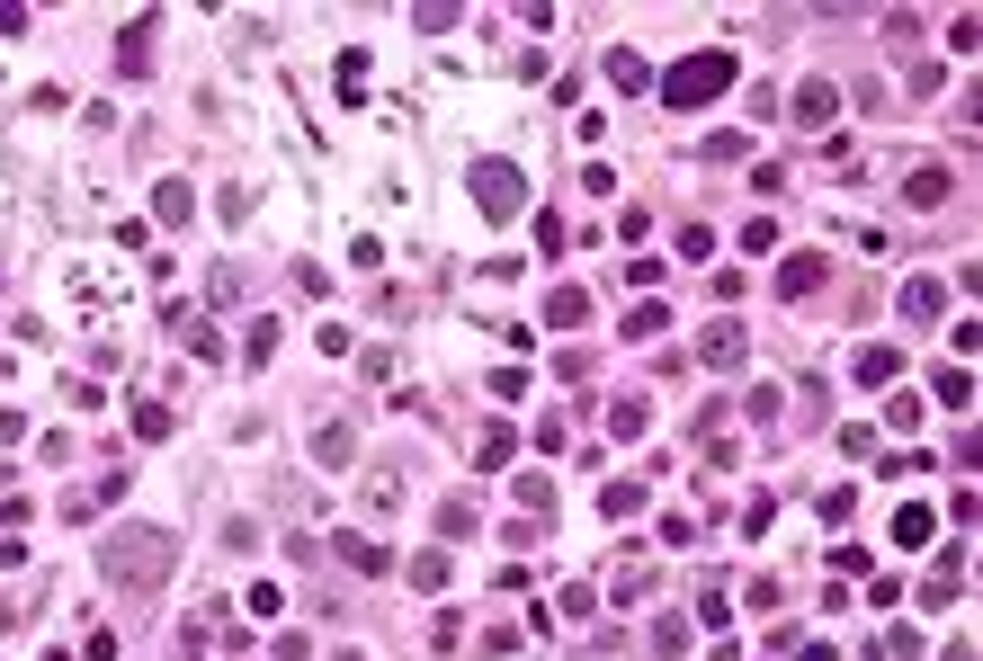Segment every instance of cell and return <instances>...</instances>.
Here are the masks:
<instances>
[{"instance_id": "1", "label": "cell", "mask_w": 983, "mask_h": 661, "mask_svg": "<svg viewBox=\"0 0 983 661\" xmlns=\"http://www.w3.org/2000/svg\"><path fill=\"white\" fill-rule=\"evenodd\" d=\"M170 563H179V537H170V527H116V537L99 546V572H108L116 590H161Z\"/></svg>"}, {"instance_id": "2", "label": "cell", "mask_w": 983, "mask_h": 661, "mask_svg": "<svg viewBox=\"0 0 983 661\" xmlns=\"http://www.w3.org/2000/svg\"><path fill=\"white\" fill-rule=\"evenodd\" d=\"M734 90V54L715 45V54H680L671 72H662V99L671 108H706V99H725Z\"/></svg>"}, {"instance_id": "3", "label": "cell", "mask_w": 983, "mask_h": 661, "mask_svg": "<svg viewBox=\"0 0 983 661\" xmlns=\"http://www.w3.org/2000/svg\"><path fill=\"white\" fill-rule=\"evenodd\" d=\"M474 206H483L492 224H510L518 206H528V179H518L510 161H474Z\"/></svg>"}, {"instance_id": "4", "label": "cell", "mask_w": 983, "mask_h": 661, "mask_svg": "<svg viewBox=\"0 0 983 661\" xmlns=\"http://www.w3.org/2000/svg\"><path fill=\"white\" fill-rule=\"evenodd\" d=\"M831 116H840V90L831 81H805L796 90V125H805V135H831Z\"/></svg>"}, {"instance_id": "5", "label": "cell", "mask_w": 983, "mask_h": 661, "mask_svg": "<svg viewBox=\"0 0 983 661\" xmlns=\"http://www.w3.org/2000/svg\"><path fill=\"white\" fill-rule=\"evenodd\" d=\"M393 501H403V466H376V474L358 483V509H367V518H393Z\"/></svg>"}, {"instance_id": "6", "label": "cell", "mask_w": 983, "mask_h": 661, "mask_svg": "<svg viewBox=\"0 0 983 661\" xmlns=\"http://www.w3.org/2000/svg\"><path fill=\"white\" fill-rule=\"evenodd\" d=\"M823 278H831V259H823V250H796V259L778 269V295H814Z\"/></svg>"}, {"instance_id": "7", "label": "cell", "mask_w": 983, "mask_h": 661, "mask_svg": "<svg viewBox=\"0 0 983 661\" xmlns=\"http://www.w3.org/2000/svg\"><path fill=\"white\" fill-rule=\"evenodd\" d=\"M742 349H751V340H742V322H706V340H697V358H706V367H742Z\"/></svg>"}, {"instance_id": "8", "label": "cell", "mask_w": 983, "mask_h": 661, "mask_svg": "<svg viewBox=\"0 0 983 661\" xmlns=\"http://www.w3.org/2000/svg\"><path fill=\"white\" fill-rule=\"evenodd\" d=\"M510 456H518V429H510V421H492V429L474 438V466H483V474H501Z\"/></svg>"}, {"instance_id": "9", "label": "cell", "mask_w": 983, "mask_h": 661, "mask_svg": "<svg viewBox=\"0 0 983 661\" xmlns=\"http://www.w3.org/2000/svg\"><path fill=\"white\" fill-rule=\"evenodd\" d=\"M313 456H322V466H358V438H349V421H322V438H313Z\"/></svg>"}, {"instance_id": "10", "label": "cell", "mask_w": 983, "mask_h": 661, "mask_svg": "<svg viewBox=\"0 0 983 661\" xmlns=\"http://www.w3.org/2000/svg\"><path fill=\"white\" fill-rule=\"evenodd\" d=\"M903 313H912V322H939V313H948V287H939V278H912V287H903Z\"/></svg>"}, {"instance_id": "11", "label": "cell", "mask_w": 983, "mask_h": 661, "mask_svg": "<svg viewBox=\"0 0 983 661\" xmlns=\"http://www.w3.org/2000/svg\"><path fill=\"white\" fill-rule=\"evenodd\" d=\"M957 590H965V554H948V563H939V572L921 581V608H948Z\"/></svg>"}, {"instance_id": "12", "label": "cell", "mask_w": 983, "mask_h": 661, "mask_svg": "<svg viewBox=\"0 0 983 661\" xmlns=\"http://www.w3.org/2000/svg\"><path fill=\"white\" fill-rule=\"evenodd\" d=\"M930 527H939L930 501H903V509H894V546H930Z\"/></svg>"}, {"instance_id": "13", "label": "cell", "mask_w": 983, "mask_h": 661, "mask_svg": "<svg viewBox=\"0 0 983 661\" xmlns=\"http://www.w3.org/2000/svg\"><path fill=\"white\" fill-rule=\"evenodd\" d=\"M546 322H555V330H581V322H590V295H581V287H555V295H546Z\"/></svg>"}, {"instance_id": "14", "label": "cell", "mask_w": 983, "mask_h": 661, "mask_svg": "<svg viewBox=\"0 0 983 661\" xmlns=\"http://www.w3.org/2000/svg\"><path fill=\"white\" fill-rule=\"evenodd\" d=\"M894 376H903V349L868 340V349H859V384H894Z\"/></svg>"}, {"instance_id": "15", "label": "cell", "mask_w": 983, "mask_h": 661, "mask_svg": "<svg viewBox=\"0 0 983 661\" xmlns=\"http://www.w3.org/2000/svg\"><path fill=\"white\" fill-rule=\"evenodd\" d=\"M188 206H197L188 179H161V188H153V215H161V224H188Z\"/></svg>"}, {"instance_id": "16", "label": "cell", "mask_w": 983, "mask_h": 661, "mask_svg": "<svg viewBox=\"0 0 983 661\" xmlns=\"http://www.w3.org/2000/svg\"><path fill=\"white\" fill-rule=\"evenodd\" d=\"M903 197H912V206H948V170H912Z\"/></svg>"}, {"instance_id": "17", "label": "cell", "mask_w": 983, "mask_h": 661, "mask_svg": "<svg viewBox=\"0 0 983 661\" xmlns=\"http://www.w3.org/2000/svg\"><path fill=\"white\" fill-rule=\"evenodd\" d=\"M662 330H671V304H635L626 313V340H662Z\"/></svg>"}, {"instance_id": "18", "label": "cell", "mask_w": 983, "mask_h": 661, "mask_svg": "<svg viewBox=\"0 0 983 661\" xmlns=\"http://www.w3.org/2000/svg\"><path fill=\"white\" fill-rule=\"evenodd\" d=\"M608 81H617V90H644V81H652V72H644V54H635V45H617V54H608Z\"/></svg>"}, {"instance_id": "19", "label": "cell", "mask_w": 983, "mask_h": 661, "mask_svg": "<svg viewBox=\"0 0 983 661\" xmlns=\"http://www.w3.org/2000/svg\"><path fill=\"white\" fill-rule=\"evenodd\" d=\"M644 421H652V403H635V393H626V403H608V429H617V438H644Z\"/></svg>"}, {"instance_id": "20", "label": "cell", "mask_w": 983, "mask_h": 661, "mask_svg": "<svg viewBox=\"0 0 983 661\" xmlns=\"http://www.w3.org/2000/svg\"><path fill=\"white\" fill-rule=\"evenodd\" d=\"M939 403H948V412L974 403V376H965V367H939Z\"/></svg>"}, {"instance_id": "21", "label": "cell", "mask_w": 983, "mask_h": 661, "mask_svg": "<svg viewBox=\"0 0 983 661\" xmlns=\"http://www.w3.org/2000/svg\"><path fill=\"white\" fill-rule=\"evenodd\" d=\"M537 447H546V456H572V421L546 412V421H537Z\"/></svg>"}, {"instance_id": "22", "label": "cell", "mask_w": 983, "mask_h": 661, "mask_svg": "<svg viewBox=\"0 0 983 661\" xmlns=\"http://www.w3.org/2000/svg\"><path fill=\"white\" fill-rule=\"evenodd\" d=\"M600 509H608V518H635V509H644V483H608Z\"/></svg>"}, {"instance_id": "23", "label": "cell", "mask_w": 983, "mask_h": 661, "mask_svg": "<svg viewBox=\"0 0 983 661\" xmlns=\"http://www.w3.org/2000/svg\"><path fill=\"white\" fill-rule=\"evenodd\" d=\"M412 19H421L429 36H447V27H456V19H466V10H456V0H421V10H412Z\"/></svg>"}, {"instance_id": "24", "label": "cell", "mask_w": 983, "mask_h": 661, "mask_svg": "<svg viewBox=\"0 0 983 661\" xmlns=\"http://www.w3.org/2000/svg\"><path fill=\"white\" fill-rule=\"evenodd\" d=\"M188 349H197V358H215V367H224V330H215V322H188Z\"/></svg>"}, {"instance_id": "25", "label": "cell", "mask_w": 983, "mask_h": 661, "mask_svg": "<svg viewBox=\"0 0 983 661\" xmlns=\"http://www.w3.org/2000/svg\"><path fill=\"white\" fill-rule=\"evenodd\" d=\"M135 438H170V403H135Z\"/></svg>"}, {"instance_id": "26", "label": "cell", "mask_w": 983, "mask_h": 661, "mask_svg": "<svg viewBox=\"0 0 983 661\" xmlns=\"http://www.w3.org/2000/svg\"><path fill=\"white\" fill-rule=\"evenodd\" d=\"M340 554H349L358 572H384V546H376V537H340Z\"/></svg>"}, {"instance_id": "27", "label": "cell", "mask_w": 983, "mask_h": 661, "mask_svg": "<svg viewBox=\"0 0 983 661\" xmlns=\"http://www.w3.org/2000/svg\"><path fill=\"white\" fill-rule=\"evenodd\" d=\"M412 590H447V554H412Z\"/></svg>"}, {"instance_id": "28", "label": "cell", "mask_w": 983, "mask_h": 661, "mask_svg": "<svg viewBox=\"0 0 983 661\" xmlns=\"http://www.w3.org/2000/svg\"><path fill=\"white\" fill-rule=\"evenodd\" d=\"M116 63H125V72H135V63H153V36H144V27H125V36H116Z\"/></svg>"}, {"instance_id": "29", "label": "cell", "mask_w": 983, "mask_h": 661, "mask_svg": "<svg viewBox=\"0 0 983 661\" xmlns=\"http://www.w3.org/2000/svg\"><path fill=\"white\" fill-rule=\"evenodd\" d=\"M170 661H206V626H179V652Z\"/></svg>"}, {"instance_id": "30", "label": "cell", "mask_w": 983, "mask_h": 661, "mask_svg": "<svg viewBox=\"0 0 983 661\" xmlns=\"http://www.w3.org/2000/svg\"><path fill=\"white\" fill-rule=\"evenodd\" d=\"M796 661H840V652H831V643H805V652H796Z\"/></svg>"}, {"instance_id": "31", "label": "cell", "mask_w": 983, "mask_h": 661, "mask_svg": "<svg viewBox=\"0 0 983 661\" xmlns=\"http://www.w3.org/2000/svg\"><path fill=\"white\" fill-rule=\"evenodd\" d=\"M332 661H367V652H358V643H349V652H332Z\"/></svg>"}]
</instances>
